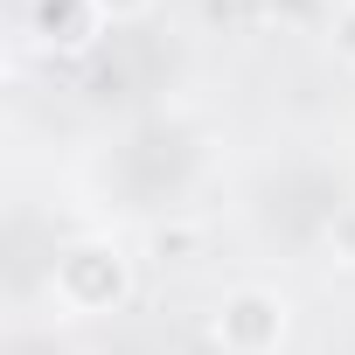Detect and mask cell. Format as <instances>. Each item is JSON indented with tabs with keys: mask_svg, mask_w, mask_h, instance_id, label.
Segmentation results:
<instances>
[{
	"mask_svg": "<svg viewBox=\"0 0 355 355\" xmlns=\"http://www.w3.org/2000/svg\"><path fill=\"white\" fill-rule=\"evenodd\" d=\"M49 293L70 320H98V313H119L132 300V258L112 244V237H77L56 251V272H49Z\"/></svg>",
	"mask_w": 355,
	"mask_h": 355,
	"instance_id": "obj_1",
	"label": "cell"
},
{
	"mask_svg": "<svg viewBox=\"0 0 355 355\" xmlns=\"http://www.w3.org/2000/svg\"><path fill=\"white\" fill-rule=\"evenodd\" d=\"M286 327H293V306H286L272 286H237V293H223V306H216V320H209V334H216L223 355H279V348H286Z\"/></svg>",
	"mask_w": 355,
	"mask_h": 355,
	"instance_id": "obj_2",
	"label": "cell"
},
{
	"mask_svg": "<svg viewBox=\"0 0 355 355\" xmlns=\"http://www.w3.org/2000/svg\"><path fill=\"white\" fill-rule=\"evenodd\" d=\"M28 35L56 56H77L105 35V15H98V0H28Z\"/></svg>",
	"mask_w": 355,
	"mask_h": 355,
	"instance_id": "obj_3",
	"label": "cell"
},
{
	"mask_svg": "<svg viewBox=\"0 0 355 355\" xmlns=\"http://www.w3.org/2000/svg\"><path fill=\"white\" fill-rule=\"evenodd\" d=\"M327 258L355 272V202H334V216H327Z\"/></svg>",
	"mask_w": 355,
	"mask_h": 355,
	"instance_id": "obj_4",
	"label": "cell"
},
{
	"mask_svg": "<svg viewBox=\"0 0 355 355\" xmlns=\"http://www.w3.org/2000/svg\"><path fill=\"white\" fill-rule=\"evenodd\" d=\"M334 0H272V21L279 28H327Z\"/></svg>",
	"mask_w": 355,
	"mask_h": 355,
	"instance_id": "obj_5",
	"label": "cell"
},
{
	"mask_svg": "<svg viewBox=\"0 0 355 355\" xmlns=\"http://www.w3.org/2000/svg\"><path fill=\"white\" fill-rule=\"evenodd\" d=\"M327 42H334V56L355 70V0H334V15H327Z\"/></svg>",
	"mask_w": 355,
	"mask_h": 355,
	"instance_id": "obj_6",
	"label": "cell"
},
{
	"mask_svg": "<svg viewBox=\"0 0 355 355\" xmlns=\"http://www.w3.org/2000/svg\"><path fill=\"white\" fill-rule=\"evenodd\" d=\"M160 8V0H98V15H105V28H125V21H146Z\"/></svg>",
	"mask_w": 355,
	"mask_h": 355,
	"instance_id": "obj_7",
	"label": "cell"
},
{
	"mask_svg": "<svg viewBox=\"0 0 355 355\" xmlns=\"http://www.w3.org/2000/svg\"><path fill=\"white\" fill-rule=\"evenodd\" d=\"M189 244H196V230H160V237H153L160 258H167V251H189Z\"/></svg>",
	"mask_w": 355,
	"mask_h": 355,
	"instance_id": "obj_8",
	"label": "cell"
}]
</instances>
